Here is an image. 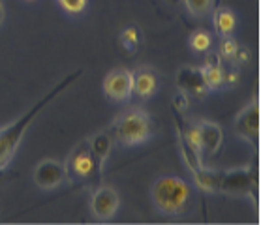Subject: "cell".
I'll return each mask as SVG.
<instances>
[{"label":"cell","instance_id":"cell-9","mask_svg":"<svg viewBox=\"0 0 261 225\" xmlns=\"http://www.w3.org/2000/svg\"><path fill=\"white\" fill-rule=\"evenodd\" d=\"M103 94L111 101H126L134 94L132 90V71L128 70H113L109 71L103 79Z\"/></svg>","mask_w":261,"mask_h":225},{"label":"cell","instance_id":"cell-19","mask_svg":"<svg viewBox=\"0 0 261 225\" xmlns=\"http://www.w3.org/2000/svg\"><path fill=\"white\" fill-rule=\"evenodd\" d=\"M190 47L197 53H207L211 49V36L203 30H197L190 36Z\"/></svg>","mask_w":261,"mask_h":225},{"label":"cell","instance_id":"cell-21","mask_svg":"<svg viewBox=\"0 0 261 225\" xmlns=\"http://www.w3.org/2000/svg\"><path fill=\"white\" fill-rule=\"evenodd\" d=\"M237 49H239V43L233 40L231 36H226V38H222V42H220V57H224V59L231 60Z\"/></svg>","mask_w":261,"mask_h":225},{"label":"cell","instance_id":"cell-7","mask_svg":"<svg viewBox=\"0 0 261 225\" xmlns=\"http://www.w3.org/2000/svg\"><path fill=\"white\" fill-rule=\"evenodd\" d=\"M120 197L117 190L111 186H100L96 188L90 197V212L96 219H111L119 212Z\"/></svg>","mask_w":261,"mask_h":225},{"label":"cell","instance_id":"cell-6","mask_svg":"<svg viewBox=\"0 0 261 225\" xmlns=\"http://www.w3.org/2000/svg\"><path fill=\"white\" fill-rule=\"evenodd\" d=\"M100 169L96 165L94 156L90 152L89 143L81 145V147L70 156V160L66 163V175L73 177L75 180H90L92 177L100 175Z\"/></svg>","mask_w":261,"mask_h":225},{"label":"cell","instance_id":"cell-28","mask_svg":"<svg viewBox=\"0 0 261 225\" xmlns=\"http://www.w3.org/2000/svg\"><path fill=\"white\" fill-rule=\"evenodd\" d=\"M27 2H34V0H27Z\"/></svg>","mask_w":261,"mask_h":225},{"label":"cell","instance_id":"cell-24","mask_svg":"<svg viewBox=\"0 0 261 225\" xmlns=\"http://www.w3.org/2000/svg\"><path fill=\"white\" fill-rule=\"evenodd\" d=\"M207 68H211V66H222V57H220V53H208L207 51V59H205V64Z\"/></svg>","mask_w":261,"mask_h":225},{"label":"cell","instance_id":"cell-26","mask_svg":"<svg viewBox=\"0 0 261 225\" xmlns=\"http://www.w3.org/2000/svg\"><path fill=\"white\" fill-rule=\"evenodd\" d=\"M167 2H169V4H173V6H177V4H180L182 0H167Z\"/></svg>","mask_w":261,"mask_h":225},{"label":"cell","instance_id":"cell-15","mask_svg":"<svg viewBox=\"0 0 261 225\" xmlns=\"http://www.w3.org/2000/svg\"><path fill=\"white\" fill-rule=\"evenodd\" d=\"M194 175V182L201 191L205 193H216L220 191V178H222V171H213L207 167H199L196 171H192Z\"/></svg>","mask_w":261,"mask_h":225},{"label":"cell","instance_id":"cell-25","mask_svg":"<svg viewBox=\"0 0 261 225\" xmlns=\"http://www.w3.org/2000/svg\"><path fill=\"white\" fill-rule=\"evenodd\" d=\"M4 15H6V12H4V6H2V2H0V24L4 21Z\"/></svg>","mask_w":261,"mask_h":225},{"label":"cell","instance_id":"cell-13","mask_svg":"<svg viewBox=\"0 0 261 225\" xmlns=\"http://www.w3.org/2000/svg\"><path fill=\"white\" fill-rule=\"evenodd\" d=\"M89 148H90V152H92V156H94L96 165H98V169L101 171L106 160L109 158V154H111L113 137H111V133H107V131H100V133H96V135L90 139Z\"/></svg>","mask_w":261,"mask_h":225},{"label":"cell","instance_id":"cell-4","mask_svg":"<svg viewBox=\"0 0 261 225\" xmlns=\"http://www.w3.org/2000/svg\"><path fill=\"white\" fill-rule=\"evenodd\" d=\"M255 188V175L252 167H239L222 173L220 191L231 195H252Z\"/></svg>","mask_w":261,"mask_h":225},{"label":"cell","instance_id":"cell-17","mask_svg":"<svg viewBox=\"0 0 261 225\" xmlns=\"http://www.w3.org/2000/svg\"><path fill=\"white\" fill-rule=\"evenodd\" d=\"M203 75H205V81H207L208 89L214 90L218 89V87H222L224 85V68L222 66H211V68H207V66H203Z\"/></svg>","mask_w":261,"mask_h":225},{"label":"cell","instance_id":"cell-5","mask_svg":"<svg viewBox=\"0 0 261 225\" xmlns=\"http://www.w3.org/2000/svg\"><path fill=\"white\" fill-rule=\"evenodd\" d=\"M259 128H261L259 101L252 100L237 115V119H235V131H237V135L243 137L244 141H248L257 147V143H259Z\"/></svg>","mask_w":261,"mask_h":225},{"label":"cell","instance_id":"cell-2","mask_svg":"<svg viewBox=\"0 0 261 225\" xmlns=\"http://www.w3.org/2000/svg\"><path fill=\"white\" fill-rule=\"evenodd\" d=\"M150 199L158 212L167 216L184 214L192 205V188L175 175L158 177L150 188Z\"/></svg>","mask_w":261,"mask_h":225},{"label":"cell","instance_id":"cell-1","mask_svg":"<svg viewBox=\"0 0 261 225\" xmlns=\"http://www.w3.org/2000/svg\"><path fill=\"white\" fill-rule=\"evenodd\" d=\"M81 75H83V70H75V71H71V73H68V75H64L59 83L55 85L53 89L49 90L47 94L43 96L42 100H38L34 105L29 107L15 122H12V124H8L6 128L0 130V171L8 169L10 161L13 160V156L17 152L19 145L23 141L24 133H27V130L30 128V124L36 120V117H38L55 98H59L64 90L70 89L71 85L75 83Z\"/></svg>","mask_w":261,"mask_h":225},{"label":"cell","instance_id":"cell-16","mask_svg":"<svg viewBox=\"0 0 261 225\" xmlns=\"http://www.w3.org/2000/svg\"><path fill=\"white\" fill-rule=\"evenodd\" d=\"M120 45L128 51V53H134L137 47H139V43H141V32L137 29L136 24H130V26H126L122 32H120Z\"/></svg>","mask_w":261,"mask_h":225},{"label":"cell","instance_id":"cell-3","mask_svg":"<svg viewBox=\"0 0 261 225\" xmlns=\"http://www.w3.org/2000/svg\"><path fill=\"white\" fill-rule=\"evenodd\" d=\"M150 133H152V122L143 109H130L122 112L111 124V137L126 147L148 141Z\"/></svg>","mask_w":261,"mask_h":225},{"label":"cell","instance_id":"cell-23","mask_svg":"<svg viewBox=\"0 0 261 225\" xmlns=\"http://www.w3.org/2000/svg\"><path fill=\"white\" fill-rule=\"evenodd\" d=\"M233 62H239V64H246L250 60V53H248V49H244L239 45V49L235 51V54H233Z\"/></svg>","mask_w":261,"mask_h":225},{"label":"cell","instance_id":"cell-27","mask_svg":"<svg viewBox=\"0 0 261 225\" xmlns=\"http://www.w3.org/2000/svg\"><path fill=\"white\" fill-rule=\"evenodd\" d=\"M8 177V173H6V169L4 171H0V180H4V178Z\"/></svg>","mask_w":261,"mask_h":225},{"label":"cell","instance_id":"cell-14","mask_svg":"<svg viewBox=\"0 0 261 225\" xmlns=\"http://www.w3.org/2000/svg\"><path fill=\"white\" fill-rule=\"evenodd\" d=\"M237 26V15L229 8H216L213 13V29L216 30V34L220 38L231 36L233 30Z\"/></svg>","mask_w":261,"mask_h":225},{"label":"cell","instance_id":"cell-22","mask_svg":"<svg viewBox=\"0 0 261 225\" xmlns=\"http://www.w3.org/2000/svg\"><path fill=\"white\" fill-rule=\"evenodd\" d=\"M188 105H190V96L184 94L182 90H178L177 94H175V98H173V107H175V111L184 112L186 109H188Z\"/></svg>","mask_w":261,"mask_h":225},{"label":"cell","instance_id":"cell-11","mask_svg":"<svg viewBox=\"0 0 261 225\" xmlns=\"http://www.w3.org/2000/svg\"><path fill=\"white\" fill-rule=\"evenodd\" d=\"M199 130V150L201 154L214 156L220 150L224 143V131L218 124H214L211 120H199L197 122Z\"/></svg>","mask_w":261,"mask_h":225},{"label":"cell","instance_id":"cell-20","mask_svg":"<svg viewBox=\"0 0 261 225\" xmlns=\"http://www.w3.org/2000/svg\"><path fill=\"white\" fill-rule=\"evenodd\" d=\"M59 6L70 15H81L89 6V0H57Z\"/></svg>","mask_w":261,"mask_h":225},{"label":"cell","instance_id":"cell-10","mask_svg":"<svg viewBox=\"0 0 261 225\" xmlns=\"http://www.w3.org/2000/svg\"><path fill=\"white\" fill-rule=\"evenodd\" d=\"M32 178L38 188L42 190H55L66 178V165L57 160H43L36 165Z\"/></svg>","mask_w":261,"mask_h":225},{"label":"cell","instance_id":"cell-8","mask_svg":"<svg viewBox=\"0 0 261 225\" xmlns=\"http://www.w3.org/2000/svg\"><path fill=\"white\" fill-rule=\"evenodd\" d=\"M175 83H177L178 90H182L184 94L192 96V98H203L211 92L205 75H203V70L196 66H182L177 71Z\"/></svg>","mask_w":261,"mask_h":225},{"label":"cell","instance_id":"cell-18","mask_svg":"<svg viewBox=\"0 0 261 225\" xmlns=\"http://www.w3.org/2000/svg\"><path fill=\"white\" fill-rule=\"evenodd\" d=\"M182 2L186 4L188 12L192 15H196V17H201V15L211 13L214 6V0H182Z\"/></svg>","mask_w":261,"mask_h":225},{"label":"cell","instance_id":"cell-12","mask_svg":"<svg viewBox=\"0 0 261 225\" xmlns=\"http://www.w3.org/2000/svg\"><path fill=\"white\" fill-rule=\"evenodd\" d=\"M132 90L134 94L147 100L158 90V77L150 68H137L132 71Z\"/></svg>","mask_w":261,"mask_h":225}]
</instances>
